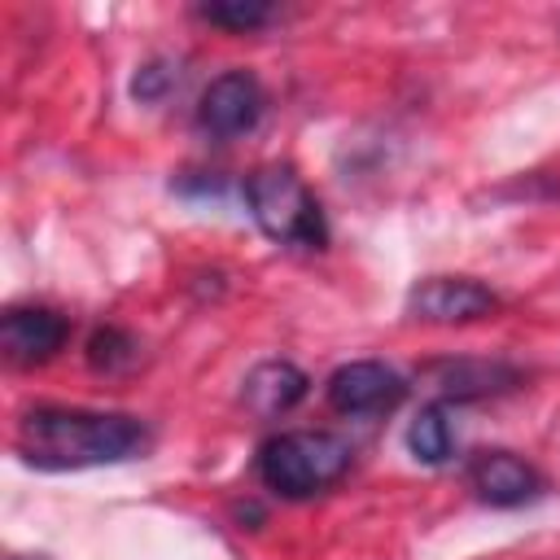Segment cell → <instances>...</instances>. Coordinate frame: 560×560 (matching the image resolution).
I'll use <instances>...</instances> for the list:
<instances>
[{"label":"cell","mask_w":560,"mask_h":560,"mask_svg":"<svg viewBox=\"0 0 560 560\" xmlns=\"http://www.w3.org/2000/svg\"><path fill=\"white\" fill-rule=\"evenodd\" d=\"M149 442L144 424L122 411H88V407H31L18 420V455L35 468H96L122 464L140 455Z\"/></svg>","instance_id":"1"},{"label":"cell","mask_w":560,"mask_h":560,"mask_svg":"<svg viewBox=\"0 0 560 560\" xmlns=\"http://www.w3.org/2000/svg\"><path fill=\"white\" fill-rule=\"evenodd\" d=\"M350 468V446L337 433L324 429H293L258 451V477L280 499H311L337 486Z\"/></svg>","instance_id":"2"},{"label":"cell","mask_w":560,"mask_h":560,"mask_svg":"<svg viewBox=\"0 0 560 560\" xmlns=\"http://www.w3.org/2000/svg\"><path fill=\"white\" fill-rule=\"evenodd\" d=\"M245 201H249L254 223L276 245H293V249H324L328 245L324 210L293 166H280V162L258 166L245 179Z\"/></svg>","instance_id":"3"},{"label":"cell","mask_w":560,"mask_h":560,"mask_svg":"<svg viewBox=\"0 0 560 560\" xmlns=\"http://www.w3.org/2000/svg\"><path fill=\"white\" fill-rule=\"evenodd\" d=\"M499 311V293L472 276H424L407 293V315L420 324H472Z\"/></svg>","instance_id":"4"},{"label":"cell","mask_w":560,"mask_h":560,"mask_svg":"<svg viewBox=\"0 0 560 560\" xmlns=\"http://www.w3.org/2000/svg\"><path fill=\"white\" fill-rule=\"evenodd\" d=\"M324 394L328 407L341 416H385L407 398V381L376 359H354L328 376Z\"/></svg>","instance_id":"5"},{"label":"cell","mask_w":560,"mask_h":560,"mask_svg":"<svg viewBox=\"0 0 560 560\" xmlns=\"http://www.w3.org/2000/svg\"><path fill=\"white\" fill-rule=\"evenodd\" d=\"M262 105H267V96H262L258 79L249 70H228V74L206 83V92L197 101V122L210 136L232 140V136H245V131L258 127Z\"/></svg>","instance_id":"6"},{"label":"cell","mask_w":560,"mask_h":560,"mask_svg":"<svg viewBox=\"0 0 560 560\" xmlns=\"http://www.w3.org/2000/svg\"><path fill=\"white\" fill-rule=\"evenodd\" d=\"M66 337H70V319L52 306H9L0 319L4 359L18 368H35V363L57 359Z\"/></svg>","instance_id":"7"},{"label":"cell","mask_w":560,"mask_h":560,"mask_svg":"<svg viewBox=\"0 0 560 560\" xmlns=\"http://www.w3.org/2000/svg\"><path fill=\"white\" fill-rule=\"evenodd\" d=\"M420 381L446 402H472V398H494L516 389L521 372L503 359H438L420 368Z\"/></svg>","instance_id":"8"},{"label":"cell","mask_w":560,"mask_h":560,"mask_svg":"<svg viewBox=\"0 0 560 560\" xmlns=\"http://www.w3.org/2000/svg\"><path fill=\"white\" fill-rule=\"evenodd\" d=\"M468 486L490 508H521L542 494V477L534 464H525L512 451H481L468 464Z\"/></svg>","instance_id":"9"},{"label":"cell","mask_w":560,"mask_h":560,"mask_svg":"<svg viewBox=\"0 0 560 560\" xmlns=\"http://www.w3.org/2000/svg\"><path fill=\"white\" fill-rule=\"evenodd\" d=\"M306 389H311V381H306L302 368H293L289 359H267V363H258V368L241 381V402H245L254 416L276 420V416H284V411H293V407L306 398Z\"/></svg>","instance_id":"10"},{"label":"cell","mask_w":560,"mask_h":560,"mask_svg":"<svg viewBox=\"0 0 560 560\" xmlns=\"http://www.w3.org/2000/svg\"><path fill=\"white\" fill-rule=\"evenodd\" d=\"M451 424L442 407H420L416 420L407 424V446L420 464H446L451 459Z\"/></svg>","instance_id":"11"},{"label":"cell","mask_w":560,"mask_h":560,"mask_svg":"<svg viewBox=\"0 0 560 560\" xmlns=\"http://www.w3.org/2000/svg\"><path fill=\"white\" fill-rule=\"evenodd\" d=\"M88 363H92V372H105V376L131 372L140 363V341L122 328H96L88 341Z\"/></svg>","instance_id":"12"},{"label":"cell","mask_w":560,"mask_h":560,"mask_svg":"<svg viewBox=\"0 0 560 560\" xmlns=\"http://www.w3.org/2000/svg\"><path fill=\"white\" fill-rule=\"evenodd\" d=\"M197 18L210 22V26H219V31H236V35H245V31L267 26V22L276 18V9L262 4V0H210V4L197 9Z\"/></svg>","instance_id":"13"},{"label":"cell","mask_w":560,"mask_h":560,"mask_svg":"<svg viewBox=\"0 0 560 560\" xmlns=\"http://www.w3.org/2000/svg\"><path fill=\"white\" fill-rule=\"evenodd\" d=\"M171 83H175V66H171V61H149V66L136 70V79H131V96L149 105V101H162Z\"/></svg>","instance_id":"14"},{"label":"cell","mask_w":560,"mask_h":560,"mask_svg":"<svg viewBox=\"0 0 560 560\" xmlns=\"http://www.w3.org/2000/svg\"><path fill=\"white\" fill-rule=\"evenodd\" d=\"M9 560H44V556H9Z\"/></svg>","instance_id":"15"}]
</instances>
